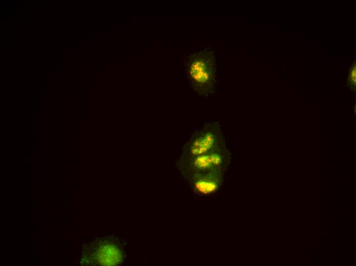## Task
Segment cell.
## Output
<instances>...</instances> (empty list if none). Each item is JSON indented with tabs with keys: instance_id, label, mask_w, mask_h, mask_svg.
Wrapping results in <instances>:
<instances>
[{
	"instance_id": "6da1fadb",
	"label": "cell",
	"mask_w": 356,
	"mask_h": 266,
	"mask_svg": "<svg viewBox=\"0 0 356 266\" xmlns=\"http://www.w3.org/2000/svg\"><path fill=\"white\" fill-rule=\"evenodd\" d=\"M187 77L194 92L200 97L214 93L218 83L216 59L209 48L195 52L185 59Z\"/></svg>"
},
{
	"instance_id": "7a4b0ae2",
	"label": "cell",
	"mask_w": 356,
	"mask_h": 266,
	"mask_svg": "<svg viewBox=\"0 0 356 266\" xmlns=\"http://www.w3.org/2000/svg\"><path fill=\"white\" fill-rule=\"evenodd\" d=\"M127 242L115 235L98 237L83 246L81 254L82 265H120L126 258Z\"/></svg>"
},
{
	"instance_id": "3957f363",
	"label": "cell",
	"mask_w": 356,
	"mask_h": 266,
	"mask_svg": "<svg viewBox=\"0 0 356 266\" xmlns=\"http://www.w3.org/2000/svg\"><path fill=\"white\" fill-rule=\"evenodd\" d=\"M227 147L226 133L218 122H206L191 136L179 160L192 158Z\"/></svg>"
},
{
	"instance_id": "277c9868",
	"label": "cell",
	"mask_w": 356,
	"mask_h": 266,
	"mask_svg": "<svg viewBox=\"0 0 356 266\" xmlns=\"http://www.w3.org/2000/svg\"><path fill=\"white\" fill-rule=\"evenodd\" d=\"M231 162V152L227 147L211 152L179 160L183 176L207 172L226 173Z\"/></svg>"
},
{
	"instance_id": "5b68a950",
	"label": "cell",
	"mask_w": 356,
	"mask_h": 266,
	"mask_svg": "<svg viewBox=\"0 0 356 266\" xmlns=\"http://www.w3.org/2000/svg\"><path fill=\"white\" fill-rule=\"evenodd\" d=\"M225 172H207L183 176L193 195L204 198L219 193L224 182Z\"/></svg>"
},
{
	"instance_id": "8992f818",
	"label": "cell",
	"mask_w": 356,
	"mask_h": 266,
	"mask_svg": "<svg viewBox=\"0 0 356 266\" xmlns=\"http://www.w3.org/2000/svg\"><path fill=\"white\" fill-rule=\"evenodd\" d=\"M348 83L353 86L356 84V69L355 65H353L350 69L348 76Z\"/></svg>"
}]
</instances>
